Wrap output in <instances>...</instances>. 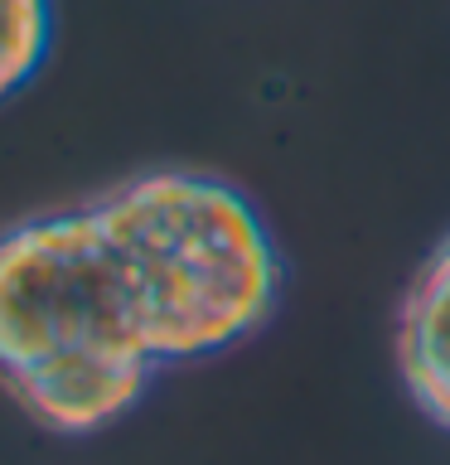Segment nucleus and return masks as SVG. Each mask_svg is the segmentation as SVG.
Masks as SVG:
<instances>
[{"label": "nucleus", "instance_id": "f257e3e1", "mask_svg": "<svg viewBox=\"0 0 450 465\" xmlns=\"http://www.w3.org/2000/svg\"><path fill=\"white\" fill-rule=\"evenodd\" d=\"M267 218L209 170H141L0 228V388L54 436H97L160 373L218 359L281 305Z\"/></svg>", "mask_w": 450, "mask_h": 465}, {"label": "nucleus", "instance_id": "f03ea898", "mask_svg": "<svg viewBox=\"0 0 450 465\" xmlns=\"http://www.w3.org/2000/svg\"><path fill=\"white\" fill-rule=\"evenodd\" d=\"M397 373L412 407L450 431V232L426 252L397 305Z\"/></svg>", "mask_w": 450, "mask_h": 465}, {"label": "nucleus", "instance_id": "7ed1b4c3", "mask_svg": "<svg viewBox=\"0 0 450 465\" xmlns=\"http://www.w3.org/2000/svg\"><path fill=\"white\" fill-rule=\"evenodd\" d=\"M54 44V0H0V102L34 83Z\"/></svg>", "mask_w": 450, "mask_h": 465}]
</instances>
